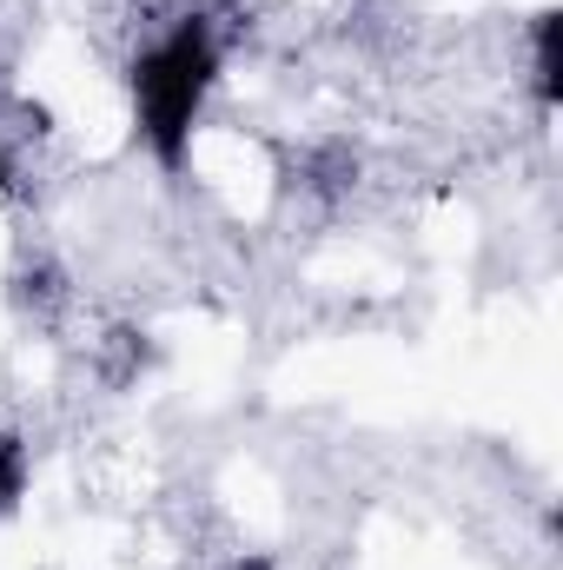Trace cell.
I'll return each instance as SVG.
<instances>
[{
    "label": "cell",
    "mask_w": 563,
    "mask_h": 570,
    "mask_svg": "<svg viewBox=\"0 0 563 570\" xmlns=\"http://www.w3.org/2000/svg\"><path fill=\"white\" fill-rule=\"evenodd\" d=\"M213 73H219V40L206 13H179L134 60V114H140V140L152 146L159 166H186L192 120L206 107Z\"/></svg>",
    "instance_id": "6da1fadb"
},
{
    "label": "cell",
    "mask_w": 563,
    "mask_h": 570,
    "mask_svg": "<svg viewBox=\"0 0 563 570\" xmlns=\"http://www.w3.org/2000/svg\"><path fill=\"white\" fill-rule=\"evenodd\" d=\"M531 67H537V94L551 107L557 100V73H563V20L557 13H537V27H531Z\"/></svg>",
    "instance_id": "7a4b0ae2"
},
{
    "label": "cell",
    "mask_w": 563,
    "mask_h": 570,
    "mask_svg": "<svg viewBox=\"0 0 563 570\" xmlns=\"http://www.w3.org/2000/svg\"><path fill=\"white\" fill-rule=\"evenodd\" d=\"M27 484H33V451L20 431H0V518L27 498Z\"/></svg>",
    "instance_id": "3957f363"
},
{
    "label": "cell",
    "mask_w": 563,
    "mask_h": 570,
    "mask_svg": "<svg viewBox=\"0 0 563 570\" xmlns=\"http://www.w3.org/2000/svg\"><path fill=\"white\" fill-rule=\"evenodd\" d=\"M239 570H266V564H239Z\"/></svg>",
    "instance_id": "277c9868"
}]
</instances>
